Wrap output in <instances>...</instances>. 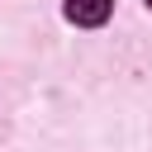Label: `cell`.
Instances as JSON below:
<instances>
[{
	"mask_svg": "<svg viewBox=\"0 0 152 152\" xmlns=\"http://www.w3.org/2000/svg\"><path fill=\"white\" fill-rule=\"evenodd\" d=\"M109 10H114V0H66V5H62V14H66L76 28H100V24L109 19Z\"/></svg>",
	"mask_w": 152,
	"mask_h": 152,
	"instance_id": "cell-1",
	"label": "cell"
},
{
	"mask_svg": "<svg viewBox=\"0 0 152 152\" xmlns=\"http://www.w3.org/2000/svg\"><path fill=\"white\" fill-rule=\"evenodd\" d=\"M147 5H152V0H147Z\"/></svg>",
	"mask_w": 152,
	"mask_h": 152,
	"instance_id": "cell-2",
	"label": "cell"
}]
</instances>
